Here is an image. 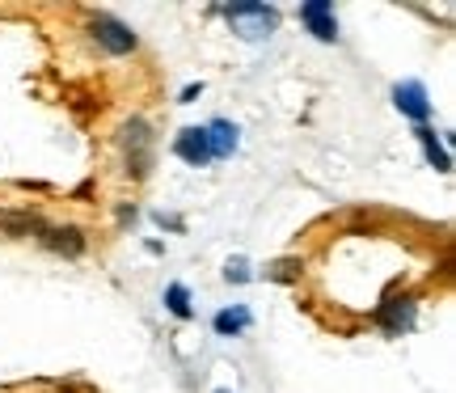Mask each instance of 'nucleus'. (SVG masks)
Instances as JSON below:
<instances>
[{
  "label": "nucleus",
  "mask_w": 456,
  "mask_h": 393,
  "mask_svg": "<svg viewBox=\"0 0 456 393\" xmlns=\"http://www.w3.org/2000/svg\"><path fill=\"white\" fill-rule=\"evenodd\" d=\"M224 17L241 38H266L279 26V9H271V4H228Z\"/></svg>",
  "instance_id": "1"
},
{
  "label": "nucleus",
  "mask_w": 456,
  "mask_h": 393,
  "mask_svg": "<svg viewBox=\"0 0 456 393\" xmlns=\"http://www.w3.org/2000/svg\"><path fill=\"white\" fill-rule=\"evenodd\" d=\"M89 34H94V43L102 51H110V55H131V51L140 47V38L131 30L127 21H118L110 13H94L89 17Z\"/></svg>",
  "instance_id": "2"
},
{
  "label": "nucleus",
  "mask_w": 456,
  "mask_h": 393,
  "mask_svg": "<svg viewBox=\"0 0 456 393\" xmlns=\"http://www.w3.org/2000/svg\"><path fill=\"white\" fill-rule=\"evenodd\" d=\"M123 152H127V174L148 178V169H152V127L144 119H131L123 127Z\"/></svg>",
  "instance_id": "3"
},
{
  "label": "nucleus",
  "mask_w": 456,
  "mask_h": 393,
  "mask_svg": "<svg viewBox=\"0 0 456 393\" xmlns=\"http://www.w3.org/2000/svg\"><path fill=\"white\" fill-rule=\"evenodd\" d=\"M38 246L51 250V254H64V258H81L85 250H89V242H85V233L77 229V225H64V229H51V225H43V233H38Z\"/></svg>",
  "instance_id": "4"
},
{
  "label": "nucleus",
  "mask_w": 456,
  "mask_h": 393,
  "mask_svg": "<svg viewBox=\"0 0 456 393\" xmlns=\"http://www.w3.org/2000/svg\"><path fill=\"white\" fill-rule=\"evenodd\" d=\"M300 21H305L309 34L322 38V43H334V38H338V17H334V4H330V0H309V4H300Z\"/></svg>",
  "instance_id": "5"
},
{
  "label": "nucleus",
  "mask_w": 456,
  "mask_h": 393,
  "mask_svg": "<svg viewBox=\"0 0 456 393\" xmlns=\"http://www.w3.org/2000/svg\"><path fill=\"white\" fill-rule=\"evenodd\" d=\"M393 106L406 119H414V123H427V119H431V98H427V89L419 81L393 85Z\"/></svg>",
  "instance_id": "6"
},
{
  "label": "nucleus",
  "mask_w": 456,
  "mask_h": 393,
  "mask_svg": "<svg viewBox=\"0 0 456 393\" xmlns=\"http://www.w3.org/2000/svg\"><path fill=\"white\" fill-rule=\"evenodd\" d=\"M376 322H380V330H385L389 339H402V334L414 326V296H397L389 305H380Z\"/></svg>",
  "instance_id": "7"
},
{
  "label": "nucleus",
  "mask_w": 456,
  "mask_h": 393,
  "mask_svg": "<svg viewBox=\"0 0 456 393\" xmlns=\"http://www.w3.org/2000/svg\"><path fill=\"white\" fill-rule=\"evenodd\" d=\"M174 152H178V157H182L186 165H195V169H203V165L212 161L203 127H186V131H178V140H174Z\"/></svg>",
  "instance_id": "8"
},
{
  "label": "nucleus",
  "mask_w": 456,
  "mask_h": 393,
  "mask_svg": "<svg viewBox=\"0 0 456 393\" xmlns=\"http://www.w3.org/2000/svg\"><path fill=\"white\" fill-rule=\"evenodd\" d=\"M203 135H208V152H212V161H224V157L237 152V127H232L228 119H212V123L203 127Z\"/></svg>",
  "instance_id": "9"
},
{
  "label": "nucleus",
  "mask_w": 456,
  "mask_h": 393,
  "mask_svg": "<svg viewBox=\"0 0 456 393\" xmlns=\"http://www.w3.org/2000/svg\"><path fill=\"white\" fill-rule=\"evenodd\" d=\"M414 135H419V144H423L427 161L436 165L440 174H452V157H448V148L440 144V135H436V131H431V127H419V131H414Z\"/></svg>",
  "instance_id": "10"
},
{
  "label": "nucleus",
  "mask_w": 456,
  "mask_h": 393,
  "mask_svg": "<svg viewBox=\"0 0 456 393\" xmlns=\"http://www.w3.org/2000/svg\"><path fill=\"white\" fill-rule=\"evenodd\" d=\"M249 322H254V317H249V309H245V305H237V309H224V313H216V334H220V339H232V334H241V330H249Z\"/></svg>",
  "instance_id": "11"
},
{
  "label": "nucleus",
  "mask_w": 456,
  "mask_h": 393,
  "mask_svg": "<svg viewBox=\"0 0 456 393\" xmlns=\"http://www.w3.org/2000/svg\"><path fill=\"white\" fill-rule=\"evenodd\" d=\"M165 305H169L174 317H191V292H186L182 283H169V288H165Z\"/></svg>",
  "instance_id": "12"
},
{
  "label": "nucleus",
  "mask_w": 456,
  "mask_h": 393,
  "mask_svg": "<svg viewBox=\"0 0 456 393\" xmlns=\"http://www.w3.org/2000/svg\"><path fill=\"white\" fill-rule=\"evenodd\" d=\"M224 279H228V283H245V279H249V271H245V262H228Z\"/></svg>",
  "instance_id": "13"
},
{
  "label": "nucleus",
  "mask_w": 456,
  "mask_h": 393,
  "mask_svg": "<svg viewBox=\"0 0 456 393\" xmlns=\"http://www.w3.org/2000/svg\"><path fill=\"white\" fill-rule=\"evenodd\" d=\"M220 393H224V389H220Z\"/></svg>",
  "instance_id": "14"
}]
</instances>
